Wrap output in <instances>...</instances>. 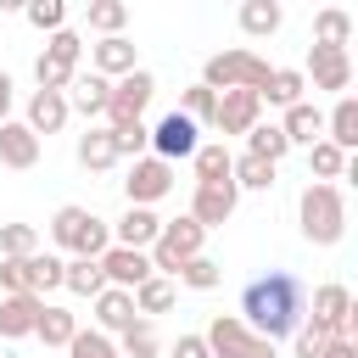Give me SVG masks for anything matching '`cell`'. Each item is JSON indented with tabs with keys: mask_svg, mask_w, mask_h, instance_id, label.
Instances as JSON below:
<instances>
[{
	"mask_svg": "<svg viewBox=\"0 0 358 358\" xmlns=\"http://www.w3.org/2000/svg\"><path fill=\"white\" fill-rule=\"evenodd\" d=\"M39 56H50V62H62V67H73V73H78V62H84V39H78L73 28H56V34H50V45H45Z\"/></svg>",
	"mask_w": 358,
	"mask_h": 358,
	"instance_id": "ab89813d",
	"label": "cell"
},
{
	"mask_svg": "<svg viewBox=\"0 0 358 358\" xmlns=\"http://www.w3.org/2000/svg\"><path fill=\"white\" fill-rule=\"evenodd\" d=\"M50 241L62 246V252H73V257H101L106 246H112V224L106 218H95L90 207H56V218H50Z\"/></svg>",
	"mask_w": 358,
	"mask_h": 358,
	"instance_id": "277c9868",
	"label": "cell"
},
{
	"mask_svg": "<svg viewBox=\"0 0 358 358\" xmlns=\"http://www.w3.org/2000/svg\"><path fill=\"white\" fill-rule=\"evenodd\" d=\"M157 229H162V218H157L151 207H129V213L112 224V246H129V252H151Z\"/></svg>",
	"mask_w": 358,
	"mask_h": 358,
	"instance_id": "d6986e66",
	"label": "cell"
},
{
	"mask_svg": "<svg viewBox=\"0 0 358 358\" xmlns=\"http://www.w3.org/2000/svg\"><path fill=\"white\" fill-rule=\"evenodd\" d=\"M324 140L352 157V145H358V101L352 95H336V106L324 112Z\"/></svg>",
	"mask_w": 358,
	"mask_h": 358,
	"instance_id": "603a6c76",
	"label": "cell"
},
{
	"mask_svg": "<svg viewBox=\"0 0 358 358\" xmlns=\"http://www.w3.org/2000/svg\"><path fill=\"white\" fill-rule=\"evenodd\" d=\"M280 134H285V145H319L324 140V112L313 101H296V106H285Z\"/></svg>",
	"mask_w": 358,
	"mask_h": 358,
	"instance_id": "ffe728a7",
	"label": "cell"
},
{
	"mask_svg": "<svg viewBox=\"0 0 358 358\" xmlns=\"http://www.w3.org/2000/svg\"><path fill=\"white\" fill-rule=\"evenodd\" d=\"M319 358H358V341H352V336H336V341L319 347Z\"/></svg>",
	"mask_w": 358,
	"mask_h": 358,
	"instance_id": "7dc6e473",
	"label": "cell"
},
{
	"mask_svg": "<svg viewBox=\"0 0 358 358\" xmlns=\"http://www.w3.org/2000/svg\"><path fill=\"white\" fill-rule=\"evenodd\" d=\"M39 313H45V296H34V291H22V296H0V341H22V336H34Z\"/></svg>",
	"mask_w": 358,
	"mask_h": 358,
	"instance_id": "e0dca14e",
	"label": "cell"
},
{
	"mask_svg": "<svg viewBox=\"0 0 358 358\" xmlns=\"http://www.w3.org/2000/svg\"><path fill=\"white\" fill-rule=\"evenodd\" d=\"M62 291H73V296H101V291H106L101 263H95V257H67V263H62Z\"/></svg>",
	"mask_w": 358,
	"mask_h": 358,
	"instance_id": "d4e9b609",
	"label": "cell"
},
{
	"mask_svg": "<svg viewBox=\"0 0 358 358\" xmlns=\"http://www.w3.org/2000/svg\"><path fill=\"white\" fill-rule=\"evenodd\" d=\"M235 207H241V190L224 179V185H196L190 190V218L201 224V229H224L229 218H235Z\"/></svg>",
	"mask_w": 358,
	"mask_h": 358,
	"instance_id": "7c38bea8",
	"label": "cell"
},
{
	"mask_svg": "<svg viewBox=\"0 0 358 358\" xmlns=\"http://www.w3.org/2000/svg\"><path fill=\"white\" fill-rule=\"evenodd\" d=\"M201 241H207V229L190 218V213H179V218H162V229H157V241H151V268L162 274V280H173L190 257H201Z\"/></svg>",
	"mask_w": 358,
	"mask_h": 358,
	"instance_id": "5b68a950",
	"label": "cell"
},
{
	"mask_svg": "<svg viewBox=\"0 0 358 358\" xmlns=\"http://www.w3.org/2000/svg\"><path fill=\"white\" fill-rule=\"evenodd\" d=\"M129 296H134V313H140V319H151V313H168L179 291H173V280H162V274H151V280H145V285H134Z\"/></svg>",
	"mask_w": 358,
	"mask_h": 358,
	"instance_id": "4dcf8cb0",
	"label": "cell"
},
{
	"mask_svg": "<svg viewBox=\"0 0 358 358\" xmlns=\"http://www.w3.org/2000/svg\"><path fill=\"white\" fill-rule=\"evenodd\" d=\"M201 341H207L213 358H280V347L263 341V336H252L235 313H213L207 330H201Z\"/></svg>",
	"mask_w": 358,
	"mask_h": 358,
	"instance_id": "8992f818",
	"label": "cell"
},
{
	"mask_svg": "<svg viewBox=\"0 0 358 358\" xmlns=\"http://www.w3.org/2000/svg\"><path fill=\"white\" fill-rule=\"evenodd\" d=\"M34 252H39L34 224H0V257H34Z\"/></svg>",
	"mask_w": 358,
	"mask_h": 358,
	"instance_id": "74e56055",
	"label": "cell"
},
{
	"mask_svg": "<svg viewBox=\"0 0 358 358\" xmlns=\"http://www.w3.org/2000/svg\"><path fill=\"white\" fill-rule=\"evenodd\" d=\"M112 151H117V162H123V157L140 162V157L151 151V123H145V117H140V123H117V129H112Z\"/></svg>",
	"mask_w": 358,
	"mask_h": 358,
	"instance_id": "d6a6232c",
	"label": "cell"
},
{
	"mask_svg": "<svg viewBox=\"0 0 358 358\" xmlns=\"http://www.w3.org/2000/svg\"><path fill=\"white\" fill-rule=\"evenodd\" d=\"M106 101H112V78L78 67L73 84H67V112H78V117H106Z\"/></svg>",
	"mask_w": 358,
	"mask_h": 358,
	"instance_id": "2e32d148",
	"label": "cell"
},
{
	"mask_svg": "<svg viewBox=\"0 0 358 358\" xmlns=\"http://www.w3.org/2000/svg\"><path fill=\"white\" fill-rule=\"evenodd\" d=\"M347 39H352V17H347L341 6H324V11L313 17V45H330V50H347Z\"/></svg>",
	"mask_w": 358,
	"mask_h": 358,
	"instance_id": "f546056e",
	"label": "cell"
},
{
	"mask_svg": "<svg viewBox=\"0 0 358 358\" xmlns=\"http://www.w3.org/2000/svg\"><path fill=\"white\" fill-rule=\"evenodd\" d=\"M229 162H235V151H229L224 140H201V145H196V157H190L196 185H224V179H229Z\"/></svg>",
	"mask_w": 358,
	"mask_h": 358,
	"instance_id": "cb8c5ba5",
	"label": "cell"
},
{
	"mask_svg": "<svg viewBox=\"0 0 358 358\" xmlns=\"http://www.w3.org/2000/svg\"><path fill=\"white\" fill-rule=\"evenodd\" d=\"M263 123V101L252 90H224L218 106H213V129L218 134H252Z\"/></svg>",
	"mask_w": 358,
	"mask_h": 358,
	"instance_id": "8fae6325",
	"label": "cell"
},
{
	"mask_svg": "<svg viewBox=\"0 0 358 358\" xmlns=\"http://www.w3.org/2000/svg\"><path fill=\"white\" fill-rule=\"evenodd\" d=\"M67 358H117V341L101 336V330H78V336L67 341Z\"/></svg>",
	"mask_w": 358,
	"mask_h": 358,
	"instance_id": "f6af8a7d",
	"label": "cell"
},
{
	"mask_svg": "<svg viewBox=\"0 0 358 358\" xmlns=\"http://www.w3.org/2000/svg\"><path fill=\"white\" fill-rule=\"evenodd\" d=\"M173 280H179V285H190V291H213V285L224 280V263H213V257L201 252V257H190V263L173 274Z\"/></svg>",
	"mask_w": 358,
	"mask_h": 358,
	"instance_id": "f35d334b",
	"label": "cell"
},
{
	"mask_svg": "<svg viewBox=\"0 0 358 358\" xmlns=\"http://www.w3.org/2000/svg\"><path fill=\"white\" fill-rule=\"evenodd\" d=\"M90 302H95V330H101V336H112V330L123 336V330L140 319V313H134V296H129V291H117V285H106V291H101V296H90Z\"/></svg>",
	"mask_w": 358,
	"mask_h": 358,
	"instance_id": "44dd1931",
	"label": "cell"
},
{
	"mask_svg": "<svg viewBox=\"0 0 358 358\" xmlns=\"http://www.w3.org/2000/svg\"><path fill=\"white\" fill-rule=\"evenodd\" d=\"M268 73H274V67H268L257 50H213V56L201 62V84H207L213 95H224V90H252V95H263Z\"/></svg>",
	"mask_w": 358,
	"mask_h": 358,
	"instance_id": "3957f363",
	"label": "cell"
},
{
	"mask_svg": "<svg viewBox=\"0 0 358 358\" xmlns=\"http://www.w3.org/2000/svg\"><path fill=\"white\" fill-rule=\"evenodd\" d=\"M280 22H285V6L280 0H246L241 6V34H252V39L280 34Z\"/></svg>",
	"mask_w": 358,
	"mask_h": 358,
	"instance_id": "484cf974",
	"label": "cell"
},
{
	"mask_svg": "<svg viewBox=\"0 0 358 358\" xmlns=\"http://www.w3.org/2000/svg\"><path fill=\"white\" fill-rule=\"evenodd\" d=\"M308 308H313V319H324L336 336H352V324H358V302H352V291H347V285H336V280L313 285Z\"/></svg>",
	"mask_w": 358,
	"mask_h": 358,
	"instance_id": "4fadbf2b",
	"label": "cell"
},
{
	"mask_svg": "<svg viewBox=\"0 0 358 358\" xmlns=\"http://www.w3.org/2000/svg\"><path fill=\"white\" fill-rule=\"evenodd\" d=\"M22 17H28L39 34H56V28H67V6H62V0H28V6H22Z\"/></svg>",
	"mask_w": 358,
	"mask_h": 358,
	"instance_id": "b9f144b4",
	"label": "cell"
},
{
	"mask_svg": "<svg viewBox=\"0 0 358 358\" xmlns=\"http://www.w3.org/2000/svg\"><path fill=\"white\" fill-rule=\"evenodd\" d=\"M302 90H308V78H302V67H274L257 101H263V106H296V101H302Z\"/></svg>",
	"mask_w": 358,
	"mask_h": 358,
	"instance_id": "4316f807",
	"label": "cell"
},
{
	"mask_svg": "<svg viewBox=\"0 0 358 358\" xmlns=\"http://www.w3.org/2000/svg\"><path fill=\"white\" fill-rule=\"evenodd\" d=\"M151 95H157V78L145 73V67H134V73H123L117 84H112V101H106V129H117V123H140V112L151 106Z\"/></svg>",
	"mask_w": 358,
	"mask_h": 358,
	"instance_id": "52a82bcc",
	"label": "cell"
},
{
	"mask_svg": "<svg viewBox=\"0 0 358 358\" xmlns=\"http://www.w3.org/2000/svg\"><path fill=\"white\" fill-rule=\"evenodd\" d=\"M173 358H213V352H207V341L190 330V336H179V341H173Z\"/></svg>",
	"mask_w": 358,
	"mask_h": 358,
	"instance_id": "bcb514c9",
	"label": "cell"
},
{
	"mask_svg": "<svg viewBox=\"0 0 358 358\" xmlns=\"http://www.w3.org/2000/svg\"><path fill=\"white\" fill-rule=\"evenodd\" d=\"M213 106H218V95H213L207 84H190V90L179 95V112H185L196 129H201V123H213Z\"/></svg>",
	"mask_w": 358,
	"mask_h": 358,
	"instance_id": "7bdbcfd3",
	"label": "cell"
},
{
	"mask_svg": "<svg viewBox=\"0 0 358 358\" xmlns=\"http://www.w3.org/2000/svg\"><path fill=\"white\" fill-rule=\"evenodd\" d=\"M196 145H201V129H196L185 112H168V117L151 129V157H162L168 168L185 162V157H196Z\"/></svg>",
	"mask_w": 358,
	"mask_h": 358,
	"instance_id": "ba28073f",
	"label": "cell"
},
{
	"mask_svg": "<svg viewBox=\"0 0 358 358\" xmlns=\"http://www.w3.org/2000/svg\"><path fill=\"white\" fill-rule=\"evenodd\" d=\"M296 224H302L308 246H336L347 235V196H341V185H302Z\"/></svg>",
	"mask_w": 358,
	"mask_h": 358,
	"instance_id": "7a4b0ae2",
	"label": "cell"
},
{
	"mask_svg": "<svg viewBox=\"0 0 358 358\" xmlns=\"http://www.w3.org/2000/svg\"><path fill=\"white\" fill-rule=\"evenodd\" d=\"M140 67V50H134V39L129 34H112V39H101V45H90V73H101V78H123V73H134Z\"/></svg>",
	"mask_w": 358,
	"mask_h": 358,
	"instance_id": "9a60e30c",
	"label": "cell"
},
{
	"mask_svg": "<svg viewBox=\"0 0 358 358\" xmlns=\"http://www.w3.org/2000/svg\"><path fill=\"white\" fill-rule=\"evenodd\" d=\"M252 336H263V341H291L296 336V324L308 319V285L291 274V268H263V274H252L246 285H241V313H235Z\"/></svg>",
	"mask_w": 358,
	"mask_h": 358,
	"instance_id": "6da1fadb",
	"label": "cell"
},
{
	"mask_svg": "<svg viewBox=\"0 0 358 358\" xmlns=\"http://www.w3.org/2000/svg\"><path fill=\"white\" fill-rule=\"evenodd\" d=\"M34 291V263L28 257H0V296H22Z\"/></svg>",
	"mask_w": 358,
	"mask_h": 358,
	"instance_id": "60d3db41",
	"label": "cell"
},
{
	"mask_svg": "<svg viewBox=\"0 0 358 358\" xmlns=\"http://www.w3.org/2000/svg\"><path fill=\"white\" fill-rule=\"evenodd\" d=\"M67 117H73V112H67V95H50V90H34V95H28V112H22L28 134H39V140H45V134H62Z\"/></svg>",
	"mask_w": 358,
	"mask_h": 358,
	"instance_id": "ac0fdd59",
	"label": "cell"
},
{
	"mask_svg": "<svg viewBox=\"0 0 358 358\" xmlns=\"http://www.w3.org/2000/svg\"><path fill=\"white\" fill-rule=\"evenodd\" d=\"M324 341H336V330H330L324 319H313V313H308V319L296 324V336H291V352H296V358H319V347H324Z\"/></svg>",
	"mask_w": 358,
	"mask_h": 358,
	"instance_id": "e575fe53",
	"label": "cell"
},
{
	"mask_svg": "<svg viewBox=\"0 0 358 358\" xmlns=\"http://www.w3.org/2000/svg\"><path fill=\"white\" fill-rule=\"evenodd\" d=\"M28 263H34V296H45V291H62V257H56V252H45V246H39Z\"/></svg>",
	"mask_w": 358,
	"mask_h": 358,
	"instance_id": "ee69618b",
	"label": "cell"
},
{
	"mask_svg": "<svg viewBox=\"0 0 358 358\" xmlns=\"http://www.w3.org/2000/svg\"><path fill=\"white\" fill-rule=\"evenodd\" d=\"M0 358H6V352H0Z\"/></svg>",
	"mask_w": 358,
	"mask_h": 358,
	"instance_id": "681fc988",
	"label": "cell"
},
{
	"mask_svg": "<svg viewBox=\"0 0 358 358\" xmlns=\"http://www.w3.org/2000/svg\"><path fill=\"white\" fill-rule=\"evenodd\" d=\"M291 145H285V134H280V123H257L252 134H246V157H263V162H274L280 168V157H285Z\"/></svg>",
	"mask_w": 358,
	"mask_h": 358,
	"instance_id": "836d02e7",
	"label": "cell"
},
{
	"mask_svg": "<svg viewBox=\"0 0 358 358\" xmlns=\"http://www.w3.org/2000/svg\"><path fill=\"white\" fill-rule=\"evenodd\" d=\"M123 22H129V6H123V0H90V28H95L101 39L123 34Z\"/></svg>",
	"mask_w": 358,
	"mask_h": 358,
	"instance_id": "8d00e7d4",
	"label": "cell"
},
{
	"mask_svg": "<svg viewBox=\"0 0 358 358\" xmlns=\"http://www.w3.org/2000/svg\"><path fill=\"white\" fill-rule=\"evenodd\" d=\"M101 274H106V285H117V291H134V285H145L157 268H151V257L145 252H129V246H106L101 257Z\"/></svg>",
	"mask_w": 358,
	"mask_h": 358,
	"instance_id": "5bb4252c",
	"label": "cell"
},
{
	"mask_svg": "<svg viewBox=\"0 0 358 358\" xmlns=\"http://www.w3.org/2000/svg\"><path fill=\"white\" fill-rule=\"evenodd\" d=\"M39 162V134H28V123H0V168H34Z\"/></svg>",
	"mask_w": 358,
	"mask_h": 358,
	"instance_id": "7402d4cb",
	"label": "cell"
},
{
	"mask_svg": "<svg viewBox=\"0 0 358 358\" xmlns=\"http://www.w3.org/2000/svg\"><path fill=\"white\" fill-rule=\"evenodd\" d=\"M347 151H336L330 140H319V145H308V173H313V185H336V179H347Z\"/></svg>",
	"mask_w": 358,
	"mask_h": 358,
	"instance_id": "f1b7e54d",
	"label": "cell"
},
{
	"mask_svg": "<svg viewBox=\"0 0 358 358\" xmlns=\"http://www.w3.org/2000/svg\"><path fill=\"white\" fill-rule=\"evenodd\" d=\"M11 101H17V90H11V73L0 67V123H11Z\"/></svg>",
	"mask_w": 358,
	"mask_h": 358,
	"instance_id": "c3c4849f",
	"label": "cell"
},
{
	"mask_svg": "<svg viewBox=\"0 0 358 358\" xmlns=\"http://www.w3.org/2000/svg\"><path fill=\"white\" fill-rule=\"evenodd\" d=\"M168 190H173V168H168L162 157H140V162L129 168V179H123L129 207H157Z\"/></svg>",
	"mask_w": 358,
	"mask_h": 358,
	"instance_id": "9c48e42d",
	"label": "cell"
},
{
	"mask_svg": "<svg viewBox=\"0 0 358 358\" xmlns=\"http://www.w3.org/2000/svg\"><path fill=\"white\" fill-rule=\"evenodd\" d=\"M34 336H39L45 347H67V341L78 336V313H67V308H50V302H45V313H39Z\"/></svg>",
	"mask_w": 358,
	"mask_h": 358,
	"instance_id": "1f68e13d",
	"label": "cell"
},
{
	"mask_svg": "<svg viewBox=\"0 0 358 358\" xmlns=\"http://www.w3.org/2000/svg\"><path fill=\"white\" fill-rule=\"evenodd\" d=\"M302 78H308L313 90L347 95V84H352V56H347V50H330V45H313V50H308V67H302Z\"/></svg>",
	"mask_w": 358,
	"mask_h": 358,
	"instance_id": "30bf717a",
	"label": "cell"
},
{
	"mask_svg": "<svg viewBox=\"0 0 358 358\" xmlns=\"http://www.w3.org/2000/svg\"><path fill=\"white\" fill-rule=\"evenodd\" d=\"M157 330H151V319H134L129 330H123V341H117V358H157Z\"/></svg>",
	"mask_w": 358,
	"mask_h": 358,
	"instance_id": "d590c367",
	"label": "cell"
},
{
	"mask_svg": "<svg viewBox=\"0 0 358 358\" xmlns=\"http://www.w3.org/2000/svg\"><path fill=\"white\" fill-rule=\"evenodd\" d=\"M112 162H117L112 129H84V134H78V168H84V173H106Z\"/></svg>",
	"mask_w": 358,
	"mask_h": 358,
	"instance_id": "83f0119b",
	"label": "cell"
}]
</instances>
